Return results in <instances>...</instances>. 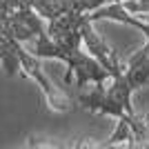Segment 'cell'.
<instances>
[{"label": "cell", "instance_id": "6da1fadb", "mask_svg": "<svg viewBox=\"0 0 149 149\" xmlns=\"http://www.w3.org/2000/svg\"><path fill=\"white\" fill-rule=\"evenodd\" d=\"M147 82H149V40L145 47H140L131 56L127 67L118 76H113L111 87L105 89V85H93L89 93L80 89L78 102L87 111L102 113V116H116L120 120L125 116L136 113L131 109V93Z\"/></svg>", "mask_w": 149, "mask_h": 149}, {"label": "cell", "instance_id": "7a4b0ae2", "mask_svg": "<svg viewBox=\"0 0 149 149\" xmlns=\"http://www.w3.org/2000/svg\"><path fill=\"white\" fill-rule=\"evenodd\" d=\"M120 143L127 147H149V113H131L120 118L111 138L107 143H100L98 147H111Z\"/></svg>", "mask_w": 149, "mask_h": 149}]
</instances>
